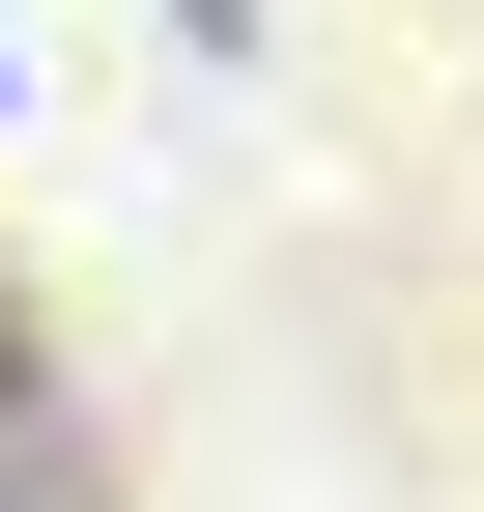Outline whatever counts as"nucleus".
Masks as SVG:
<instances>
[{"instance_id": "nucleus-1", "label": "nucleus", "mask_w": 484, "mask_h": 512, "mask_svg": "<svg viewBox=\"0 0 484 512\" xmlns=\"http://www.w3.org/2000/svg\"><path fill=\"white\" fill-rule=\"evenodd\" d=\"M0 399H29V313H0Z\"/></svg>"}, {"instance_id": "nucleus-2", "label": "nucleus", "mask_w": 484, "mask_h": 512, "mask_svg": "<svg viewBox=\"0 0 484 512\" xmlns=\"http://www.w3.org/2000/svg\"><path fill=\"white\" fill-rule=\"evenodd\" d=\"M0 512H29V484H0Z\"/></svg>"}]
</instances>
